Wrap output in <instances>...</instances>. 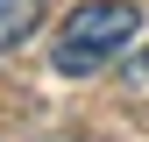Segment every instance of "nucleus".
Here are the masks:
<instances>
[{"label":"nucleus","instance_id":"1","mask_svg":"<svg viewBox=\"0 0 149 142\" xmlns=\"http://www.w3.org/2000/svg\"><path fill=\"white\" fill-rule=\"evenodd\" d=\"M135 36H142V7H128V0H85V7L64 22L50 64H57L64 78H85V71H100L107 57H121Z\"/></svg>","mask_w":149,"mask_h":142},{"label":"nucleus","instance_id":"3","mask_svg":"<svg viewBox=\"0 0 149 142\" xmlns=\"http://www.w3.org/2000/svg\"><path fill=\"white\" fill-rule=\"evenodd\" d=\"M128 85H149V50H142L135 64H128Z\"/></svg>","mask_w":149,"mask_h":142},{"label":"nucleus","instance_id":"2","mask_svg":"<svg viewBox=\"0 0 149 142\" xmlns=\"http://www.w3.org/2000/svg\"><path fill=\"white\" fill-rule=\"evenodd\" d=\"M36 29H43V0H0V50L29 43Z\"/></svg>","mask_w":149,"mask_h":142}]
</instances>
